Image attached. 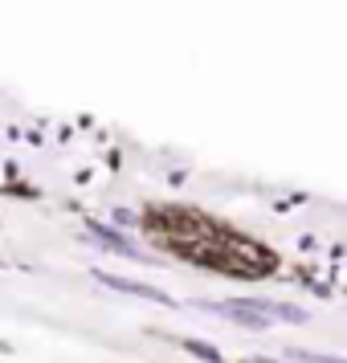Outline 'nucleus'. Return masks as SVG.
Wrapping results in <instances>:
<instances>
[{
  "label": "nucleus",
  "instance_id": "nucleus-7",
  "mask_svg": "<svg viewBox=\"0 0 347 363\" xmlns=\"http://www.w3.org/2000/svg\"><path fill=\"white\" fill-rule=\"evenodd\" d=\"M0 265H4V262H0Z\"/></svg>",
  "mask_w": 347,
  "mask_h": 363
},
{
  "label": "nucleus",
  "instance_id": "nucleus-3",
  "mask_svg": "<svg viewBox=\"0 0 347 363\" xmlns=\"http://www.w3.org/2000/svg\"><path fill=\"white\" fill-rule=\"evenodd\" d=\"M184 351H192V355H200V359H209V363H225V359H221V351H216V347L192 343V339H184Z\"/></svg>",
  "mask_w": 347,
  "mask_h": 363
},
{
  "label": "nucleus",
  "instance_id": "nucleus-2",
  "mask_svg": "<svg viewBox=\"0 0 347 363\" xmlns=\"http://www.w3.org/2000/svg\"><path fill=\"white\" fill-rule=\"evenodd\" d=\"M90 233H94V237H102V245H106V249H119L123 257H139V249H131L127 241H123V237H119V233L102 229V225H90Z\"/></svg>",
  "mask_w": 347,
  "mask_h": 363
},
{
  "label": "nucleus",
  "instance_id": "nucleus-4",
  "mask_svg": "<svg viewBox=\"0 0 347 363\" xmlns=\"http://www.w3.org/2000/svg\"><path fill=\"white\" fill-rule=\"evenodd\" d=\"M294 359H302V363H343L339 355H314V351H290Z\"/></svg>",
  "mask_w": 347,
  "mask_h": 363
},
{
  "label": "nucleus",
  "instance_id": "nucleus-6",
  "mask_svg": "<svg viewBox=\"0 0 347 363\" xmlns=\"http://www.w3.org/2000/svg\"><path fill=\"white\" fill-rule=\"evenodd\" d=\"M0 351H9V343H4V339H0Z\"/></svg>",
  "mask_w": 347,
  "mask_h": 363
},
{
  "label": "nucleus",
  "instance_id": "nucleus-1",
  "mask_svg": "<svg viewBox=\"0 0 347 363\" xmlns=\"http://www.w3.org/2000/svg\"><path fill=\"white\" fill-rule=\"evenodd\" d=\"M102 286H111V290H123V294H135V298H148V302H160V306H176L172 294L164 290H155V286H143V281H127V278H111V274H99Z\"/></svg>",
  "mask_w": 347,
  "mask_h": 363
},
{
  "label": "nucleus",
  "instance_id": "nucleus-5",
  "mask_svg": "<svg viewBox=\"0 0 347 363\" xmlns=\"http://www.w3.org/2000/svg\"><path fill=\"white\" fill-rule=\"evenodd\" d=\"M241 363H270V359H241Z\"/></svg>",
  "mask_w": 347,
  "mask_h": 363
}]
</instances>
